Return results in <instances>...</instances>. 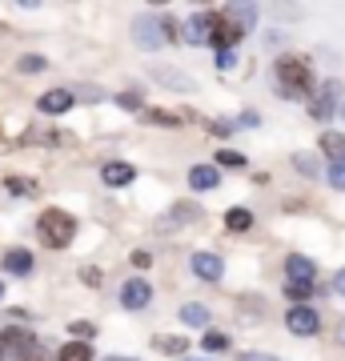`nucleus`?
Here are the masks:
<instances>
[{"label":"nucleus","instance_id":"obj_28","mask_svg":"<svg viewBox=\"0 0 345 361\" xmlns=\"http://www.w3.org/2000/svg\"><path fill=\"white\" fill-rule=\"evenodd\" d=\"M293 165L301 169V173H305V177H317V161H313V157H305V153H297V157H293Z\"/></svg>","mask_w":345,"mask_h":361},{"label":"nucleus","instance_id":"obj_41","mask_svg":"<svg viewBox=\"0 0 345 361\" xmlns=\"http://www.w3.org/2000/svg\"><path fill=\"white\" fill-rule=\"evenodd\" d=\"M181 361H205V357H181Z\"/></svg>","mask_w":345,"mask_h":361},{"label":"nucleus","instance_id":"obj_14","mask_svg":"<svg viewBox=\"0 0 345 361\" xmlns=\"http://www.w3.org/2000/svg\"><path fill=\"white\" fill-rule=\"evenodd\" d=\"M221 16H225L229 25H237L241 32H249V28L257 25V4H229Z\"/></svg>","mask_w":345,"mask_h":361},{"label":"nucleus","instance_id":"obj_8","mask_svg":"<svg viewBox=\"0 0 345 361\" xmlns=\"http://www.w3.org/2000/svg\"><path fill=\"white\" fill-rule=\"evenodd\" d=\"M73 101H77V97H73L68 89H52V92H44V97L37 101V109L40 113H49V116H61V113L73 109Z\"/></svg>","mask_w":345,"mask_h":361},{"label":"nucleus","instance_id":"obj_3","mask_svg":"<svg viewBox=\"0 0 345 361\" xmlns=\"http://www.w3.org/2000/svg\"><path fill=\"white\" fill-rule=\"evenodd\" d=\"M133 40L141 44V49H161L165 40H173V25L169 20H161V16H141L137 25H133Z\"/></svg>","mask_w":345,"mask_h":361},{"label":"nucleus","instance_id":"obj_29","mask_svg":"<svg viewBox=\"0 0 345 361\" xmlns=\"http://www.w3.org/2000/svg\"><path fill=\"white\" fill-rule=\"evenodd\" d=\"M329 185H333V189H345V161H333V169H329Z\"/></svg>","mask_w":345,"mask_h":361},{"label":"nucleus","instance_id":"obj_39","mask_svg":"<svg viewBox=\"0 0 345 361\" xmlns=\"http://www.w3.org/2000/svg\"><path fill=\"white\" fill-rule=\"evenodd\" d=\"M109 361H137V357H109Z\"/></svg>","mask_w":345,"mask_h":361},{"label":"nucleus","instance_id":"obj_40","mask_svg":"<svg viewBox=\"0 0 345 361\" xmlns=\"http://www.w3.org/2000/svg\"><path fill=\"white\" fill-rule=\"evenodd\" d=\"M337 337H341V341H345V325H341V329H337Z\"/></svg>","mask_w":345,"mask_h":361},{"label":"nucleus","instance_id":"obj_36","mask_svg":"<svg viewBox=\"0 0 345 361\" xmlns=\"http://www.w3.org/2000/svg\"><path fill=\"white\" fill-rule=\"evenodd\" d=\"M209 129H213V137H229L233 125H229V121H217V125H209Z\"/></svg>","mask_w":345,"mask_h":361},{"label":"nucleus","instance_id":"obj_17","mask_svg":"<svg viewBox=\"0 0 345 361\" xmlns=\"http://www.w3.org/2000/svg\"><path fill=\"white\" fill-rule=\"evenodd\" d=\"M4 269L16 273V277H28V273H32V253H28V249H8V253H4Z\"/></svg>","mask_w":345,"mask_h":361},{"label":"nucleus","instance_id":"obj_15","mask_svg":"<svg viewBox=\"0 0 345 361\" xmlns=\"http://www.w3.org/2000/svg\"><path fill=\"white\" fill-rule=\"evenodd\" d=\"M285 273H289V281H317V265L309 257H301V253H293L285 261Z\"/></svg>","mask_w":345,"mask_h":361},{"label":"nucleus","instance_id":"obj_38","mask_svg":"<svg viewBox=\"0 0 345 361\" xmlns=\"http://www.w3.org/2000/svg\"><path fill=\"white\" fill-rule=\"evenodd\" d=\"M333 285H337V293H345V269L337 273V277H333Z\"/></svg>","mask_w":345,"mask_h":361},{"label":"nucleus","instance_id":"obj_31","mask_svg":"<svg viewBox=\"0 0 345 361\" xmlns=\"http://www.w3.org/2000/svg\"><path fill=\"white\" fill-rule=\"evenodd\" d=\"M16 361H44V357H40V345L32 341V345H28L25 353H16Z\"/></svg>","mask_w":345,"mask_h":361},{"label":"nucleus","instance_id":"obj_25","mask_svg":"<svg viewBox=\"0 0 345 361\" xmlns=\"http://www.w3.org/2000/svg\"><path fill=\"white\" fill-rule=\"evenodd\" d=\"M4 189H8L13 197H28L32 189H37V185H32L28 177H4Z\"/></svg>","mask_w":345,"mask_h":361},{"label":"nucleus","instance_id":"obj_4","mask_svg":"<svg viewBox=\"0 0 345 361\" xmlns=\"http://www.w3.org/2000/svg\"><path fill=\"white\" fill-rule=\"evenodd\" d=\"M153 301V285L145 281V277H133V281L121 285V305L125 310H145Z\"/></svg>","mask_w":345,"mask_h":361},{"label":"nucleus","instance_id":"obj_9","mask_svg":"<svg viewBox=\"0 0 345 361\" xmlns=\"http://www.w3.org/2000/svg\"><path fill=\"white\" fill-rule=\"evenodd\" d=\"M213 20H217V13H197L189 25H185V40H189V44H209Z\"/></svg>","mask_w":345,"mask_h":361},{"label":"nucleus","instance_id":"obj_35","mask_svg":"<svg viewBox=\"0 0 345 361\" xmlns=\"http://www.w3.org/2000/svg\"><path fill=\"white\" fill-rule=\"evenodd\" d=\"M73 334H77V337H92L97 329H92L89 322H73Z\"/></svg>","mask_w":345,"mask_h":361},{"label":"nucleus","instance_id":"obj_42","mask_svg":"<svg viewBox=\"0 0 345 361\" xmlns=\"http://www.w3.org/2000/svg\"><path fill=\"white\" fill-rule=\"evenodd\" d=\"M0 293H4V285H0Z\"/></svg>","mask_w":345,"mask_h":361},{"label":"nucleus","instance_id":"obj_30","mask_svg":"<svg viewBox=\"0 0 345 361\" xmlns=\"http://www.w3.org/2000/svg\"><path fill=\"white\" fill-rule=\"evenodd\" d=\"M44 68V56H20V73H40Z\"/></svg>","mask_w":345,"mask_h":361},{"label":"nucleus","instance_id":"obj_7","mask_svg":"<svg viewBox=\"0 0 345 361\" xmlns=\"http://www.w3.org/2000/svg\"><path fill=\"white\" fill-rule=\"evenodd\" d=\"M333 104H337V85H333V80H325V85L317 89V97L309 101V116H313V121H329Z\"/></svg>","mask_w":345,"mask_h":361},{"label":"nucleus","instance_id":"obj_6","mask_svg":"<svg viewBox=\"0 0 345 361\" xmlns=\"http://www.w3.org/2000/svg\"><path fill=\"white\" fill-rule=\"evenodd\" d=\"M241 37H245L241 28L229 25V20L217 13V20H213V32H209V44H217V52H233V44H237Z\"/></svg>","mask_w":345,"mask_h":361},{"label":"nucleus","instance_id":"obj_24","mask_svg":"<svg viewBox=\"0 0 345 361\" xmlns=\"http://www.w3.org/2000/svg\"><path fill=\"white\" fill-rule=\"evenodd\" d=\"M201 345L209 349V353H225V349H229V334H221V329H209Z\"/></svg>","mask_w":345,"mask_h":361},{"label":"nucleus","instance_id":"obj_19","mask_svg":"<svg viewBox=\"0 0 345 361\" xmlns=\"http://www.w3.org/2000/svg\"><path fill=\"white\" fill-rule=\"evenodd\" d=\"M56 361H92V345L89 341H68V345L56 353Z\"/></svg>","mask_w":345,"mask_h":361},{"label":"nucleus","instance_id":"obj_37","mask_svg":"<svg viewBox=\"0 0 345 361\" xmlns=\"http://www.w3.org/2000/svg\"><path fill=\"white\" fill-rule=\"evenodd\" d=\"M233 61H237L233 52H217V68H233Z\"/></svg>","mask_w":345,"mask_h":361},{"label":"nucleus","instance_id":"obj_11","mask_svg":"<svg viewBox=\"0 0 345 361\" xmlns=\"http://www.w3.org/2000/svg\"><path fill=\"white\" fill-rule=\"evenodd\" d=\"M193 273H197L201 281H221L225 265H221L217 253H193Z\"/></svg>","mask_w":345,"mask_h":361},{"label":"nucleus","instance_id":"obj_18","mask_svg":"<svg viewBox=\"0 0 345 361\" xmlns=\"http://www.w3.org/2000/svg\"><path fill=\"white\" fill-rule=\"evenodd\" d=\"M141 121L145 125H157V129H181V116L165 113V109H141Z\"/></svg>","mask_w":345,"mask_h":361},{"label":"nucleus","instance_id":"obj_2","mask_svg":"<svg viewBox=\"0 0 345 361\" xmlns=\"http://www.w3.org/2000/svg\"><path fill=\"white\" fill-rule=\"evenodd\" d=\"M37 233H40V241L49 249H64L73 237H77V221L68 217L64 209H44L37 221Z\"/></svg>","mask_w":345,"mask_h":361},{"label":"nucleus","instance_id":"obj_10","mask_svg":"<svg viewBox=\"0 0 345 361\" xmlns=\"http://www.w3.org/2000/svg\"><path fill=\"white\" fill-rule=\"evenodd\" d=\"M37 337L28 334L25 325H4V334H0V349H8V353H25Z\"/></svg>","mask_w":345,"mask_h":361},{"label":"nucleus","instance_id":"obj_32","mask_svg":"<svg viewBox=\"0 0 345 361\" xmlns=\"http://www.w3.org/2000/svg\"><path fill=\"white\" fill-rule=\"evenodd\" d=\"M237 361H282V357H273V353H257V349H249V353H241Z\"/></svg>","mask_w":345,"mask_h":361},{"label":"nucleus","instance_id":"obj_1","mask_svg":"<svg viewBox=\"0 0 345 361\" xmlns=\"http://www.w3.org/2000/svg\"><path fill=\"white\" fill-rule=\"evenodd\" d=\"M273 77H277V89H282L285 101H301L313 92V73L301 56H282L277 65H273Z\"/></svg>","mask_w":345,"mask_h":361},{"label":"nucleus","instance_id":"obj_33","mask_svg":"<svg viewBox=\"0 0 345 361\" xmlns=\"http://www.w3.org/2000/svg\"><path fill=\"white\" fill-rule=\"evenodd\" d=\"M80 281H85V285H97V281H101V269L85 265V269H80Z\"/></svg>","mask_w":345,"mask_h":361},{"label":"nucleus","instance_id":"obj_13","mask_svg":"<svg viewBox=\"0 0 345 361\" xmlns=\"http://www.w3.org/2000/svg\"><path fill=\"white\" fill-rule=\"evenodd\" d=\"M221 185V169H213V165H193L189 169V189H217Z\"/></svg>","mask_w":345,"mask_h":361},{"label":"nucleus","instance_id":"obj_22","mask_svg":"<svg viewBox=\"0 0 345 361\" xmlns=\"http://www.w3.org/2000/svg\"><path fill=\"white\" fill-rule=\"evenodd\" d=\"M177 317L185 325H209V310H205V305H197V301H185Z\"/></svg>","mask_w":345,"mask_h":361},{"label":"nucleus","instance_id":"obj_5","mask_svg":"<svg viewBox=\"0 0 345 361\" xmlns=\"http://www.w3.org/2000/svg\"><path fill=\"white\" fill-rule=\"evenodd\" d=\"M285 325H289L297 337H313L321 329V317L309 310V305H293V310L285 313Z\"/></svg>","mask_w":345,"mask_h":361},{"label":"nucleus","instance_id":"obj_20","mask_svg":"<svg viewBox=\"0 0 345 361\" xmlns=\"http://www.w3.org/2000/svg\"><path fill=\"white\" fill-rule=\"evenodd\" d=\"M321 153L333 161H345V133H325L321 137Z\"/></svg>","mask_w":345,"mask_h":361},{"label":"nucleus","instance_id":"obj_26","mask_svg":"<svg viewBox=\"0 0 345 361\" xmlns=\"http://www.w3.org/2000/svg\"><path fill=\"white\" fill-rule=\"evenodd\" d=\"M217 165H225V169H241V165H245V157H241V153H233V149H221V153H217Z\"/></svg>","mask_w":345,"mask_h":361},{"label":"nucleus","instance_id":"obj_21","mask_svg":"<svg viewBox=\"0 0 345 361\" xmlns=\"http://www.w3.org/2000/svg\"><path fill=\"white\" fill-rule=\"evenodd\" d=\"M313 293H317V281H285V297H293L297 305H305Z\"/></svg>","mask_w":345,"mask_h":361},{"label":"nucleus","instance_id":"obj_27","mask_svg":"<svg viewBox=\"0 0 345 361\" xmlns=\"http://www.w3.org/2000/svg\"><path fill=\"white\" fill-rule=\"evenodd\" d=\"M116 104H121V109H133V113H141V109H145L141 92H121V97H116Z\"/></svg>","mask_w":345,"mask_h":361},{"label":"nucleus","instance_id":"obj_34","mask_svg":"<svg viewBox=\"0 0 345 361\" xmlns=\"http://www.w3.org/2000/svg\"><path fill=\"white\" fill-rule=\"evenodd\" d=\"M133 265H137V269H149V265H153V257H149L145 249H137V253H133Z\"/></svg>","mask_w":345,"mask_h":361},{"label":"nucleus","instance_id":"obj_12","mask_svg":"<svg viewBox=\"0 0 345 361\" xmlns=\"http://www.w3.org/2000/svg\"><path fill=\"white\" fill-rule=\"evenodd\" d=\"M153 349L157 353H165V357H185L189 353V337H177V334H157L153 337Z\"/></svg>","mask_w":345,"mask_h":361},{"label":"nucleus","instance_id":"obj_16","mask_svg":"<svg viewBox=\"0 0 345 361\" xmlns=\"http://www.w3.org/2000/svg\"><path fill=\"white\" fill-rule=\"evenodd\" d=\"M101 177H104V185L121 189V185H128V180L137 177V169L125 165V161H113V165H104V169H101Z\"/></svg>","mask_w":345,"mask_h":361},{"label":"nucleus","instance_id":"obj_23","mask_svg":"<svg viewBox=\"0 0 345 361\" xmlns=\"http://www.w3.org/2000/svg\"><path fill=\"white\" fill-rule=\"evenodd\" d=\"M225 225H229L233 233H245V229H253V213H249V209H229V213H225Z\"/></svg>","mask_w":345,"mask_h":361}]
</instances>
